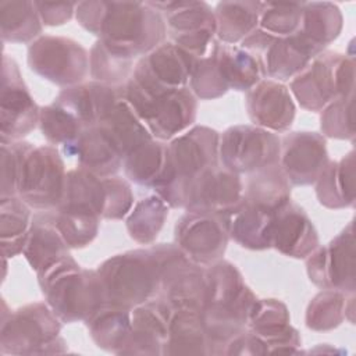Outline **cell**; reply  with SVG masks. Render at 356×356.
Wrapping results in <instances>:
<instances>
[{
	"label": "cell",
	"mask_w": 356,
	"mask_h": 356,
	"mask_svg": "<svg viewBox=\"0 0 356 356\" xmlns=\"http://www.w3.org/2000/svg\"><path fill=\"white\" fill-rule=\"evenodd\" d=\"M39 115L40 107L29 93L17 61L4 53L0 86L1 143L22 140L39 125Z\"/></svg>",
	"instance_id": "cell-14"
},
{
	"label": "cell",
	"mask_w": 356,
	"mask_h": 356,
	"mask_svg": "<svg viewBox=\"0 0 356 356\" xmlns=\"http://www.w3.org/2000/svg\"><path fill=\"white\" fill-rule=\"evenodd\" d=\"M303 3H271L261 1L259 29L280 39L295 35L302 22Z\"/></svg>",
	"instance_id": "cell-46"
},
{
	"label": "cell",
	"mask_w": 356,
	"mask_h": 356,
	"mask_svg": "<svg viewBox=\"0 0 356 356\" xmlns=\"http://www.w3.org/2000/svg\"><path fill=\"white\" fill-rule=\"evenodd\" d=\"M106 202L103 220H122L134 206V192L128 179L121 177H104Z\"/></svg>",
	"instance_id": "cell-49"
},
{
	"label": "cell",
	"mask_w": 356,
	"mask_h": 356,
	"mask_svg": "<svg viewBox=\"0 0 356 356\" xmlns=\"http://www.w3.org/2000/svg\"><path fill=\"white\" fill-rule=\"evenodd\" d=\"M348 296L337 289H321L306 307L305 324L309 330L324 332L339 327L345 320Z\"/></svg>",
	"instance_id": "cell-45"
},
{
	"label": "cell",
	"mask_w": 356,
	"mask_h": 356,
	"mask_svg": "<svg viewBox=\"0 0 356 356\" xmlns=\"http://www.w3.org/2000/svg\"><path fill=\"white\" fill-rule=\"evenodd\" d=\"M164 18L170 42L196 58L204 57L217 35L214 10L206 1H149Z\"/></svg>",
	"instance_id": "cell-13"
},
{
	"label": "cell",
	"mask_w": 356,
	"mask_h": 356,
	"mask_svg": "<svg viewBox=\"0 0 356 356\" xmlns=\"http://www.w3.org/2000/svg\"><path fill=\"white\" fill-rule=\"evenodd\" d=\"M22 256L35 273L58 259L70 256V248L54 224L51 210L33 213Z\"/></svg>",
	"instance_id": "cell-27"
},
{
	"label": "cell",
	"mask_w": 356,
	"mask_h": 356,
	"mask_svg": "<svg viewBox=\"0 0 356 356\" xmlns=\"http://www.w3.org/2000/svg\"><path fill=\"white\" fill-rule=\"evenodd\" d=\"M316 196L321 206L339 210L355 204V152L349 150L342 159L330 161L314 182Z\"/></svg>",
	"instance_id": "cell-30"
},
{
	"label": "cell",
	"mask_w": 356,
	"mask_h": 356,
	"mask_svg": "<svg viewBox=\"0 0 356 356\" xmlns=\"http://www.w3.org/2000/svg\"><path fill=\"white\" fill-rule=\"evenodd\" d=\"M1 164V184L0 197L17 196V178H18V153L14 142L1 143L0 153Z\"/></svg>",
	"instance_id": "cell-50"
},
{
	"label": "cell",
	"mask_w": 356,
	"mask_h": 356,
	"mask_svg": "<svg viewBox=\"0 0 356 356\" xmlns=\"http://www.w3.org/2000/svg\"><path fill=\"white\" fill-rule=\"evenodd\" d=\"M343 18L339 7L330 1L303 3L302 22L298 33L318 53L327 50L341 33Z\"/></svg>",
	"instance_id": "cell-32"
},
{
	"label": "cell",
	"mask_w": 356,
	"mask_h": 356,
	"mask_svg": "<svg viewBox=\"0 0 356 356\" xmlns=\"http://www.w3.org/2000/svg\"><path fill=\"white\" fill-rule=\"evenodd\" d=\"M281 138L253 124L234 125L220 135V164L238 175H249L280 160Z\"/></svg>",
	"instance_id": "cell-12"
},
{
	"label": "cell",
	"mask_w": 356,
	"mask_h": 356,
	"mask_svg": "<svg viewBox=\"0 0 356 356\" xmlns=\"http://www.w3.org/2000/svg\"><path fill=\"white\" fill-rule=\"evenodd\" d=\"M320 53L298 32L288 38L275 39L260 56L266 76L285 82L296 76Z\"/></svg>",
	"instance_id": "cell-28"
},
{
	"label": "cell",
	"mask_w": 356,
	"mask_h": 356,
	"mask_svg": "<svg viewBox=\"0 0 356 356\" xmlns=\"http://www.w3.org/2000/svg\"><path fill=\"white\" fill-rule=\"evenodd\" d=\"M320 128L324 138L353 142V95L338 97L327 104L320 111Z\"/></svg>",
	"instance_id": "cell-47"
},
{
	"label": "cell",
	"mask_w": 356,
	"mask_h": 356,
	"mask_svg": "<svg viewBox=\"0 0 356 356\" xmlns=\"http://www.w3.org/2000/svg\"><path fill=\"white\" fill-rule=\"evenodd\" d=\"M248 330L266 343L267 353L300 352L302 338L291 325L289 310L280 299H256L249 313Z\"/></svg>",
	"instance_id": "cell-22"
},
{
	"label": "cell",
	"mask_w": 356,
	"mask_h": 356,
	"mask_svg": "<svg viewBox=\"0 0 356 356\" xmlns=\"http://www.w3.org/2000/svg\"><path fill=\"white\" fill-rule=\"evenodd\" d=\"M309 280L320 289L355 293V228L350 221L334 239L306 257Z\"/></svg>",
	"instance_id": "cell-15"
},
{
	"label": "cell",
	"mask_w": 356,
	"mask_h": 356,
	"mask_svg": "<svg viewBox=\"0 0 356 356\" xmlns=\"http://www.w3.org/2000/svg\"><path fill=\"white\" fill-rule=\"evenodd\" d=\"M75 18L110 49L134 60L150 53L167 36L161 13L149 1H79Z\"/></svg>",
	"instance_id": "cell-1"
},
{
	"label": "cell",
	"mask_w": 356,
	"mask_h": 356,
	"mask_svg": "<svg viewBox=\"0 0 356 356\" xmlns=\"http://www.w3.org/2000/svg\"><path fill=\"white\" fill-rule=\"evenodd\" d=\"M40 21L44 26H60L71 21L75 15L78 3H49V1H35Z\"/></svg>",
	"instance_id": "cell-51"
},
{
	"label": "cell",
	"mask_w": 356,
	"mask_h": 356,
	"mask_svg": "<svg viewBox=\"0 0 356 356\" xmlns=\"http://www.w3.org/2000/svg\"><path fill=\"white\" fill-rule=\"evenodd\" d=\"M122 99L147 127L152 136L163 142L188 131L197 115V99L189 86L150 95L129 78L122 85Z\"/></svg>",
	"instance_id": "cell-8"
},
{
	"label": "cell",
	"mask_w": 356,
	"mask_h": 356,
	"mask_svg": "<svg viewBox=\"0 0 356 356\" xmlns=\"http://www.w3.org/2000/svg\"><path fill=\"white\" fill-rule=\"evenodd\" d=\"M175 245L196 264L209 267L222 259L229 241L225 216L186 211L174 227Z\"/></svg>",
	"instance_id": "cell-16"
},
{
	"label": "cell",
	"mask_w": 356,
	"mask_h": 356,
	"mask_svg": "<svg viewBox=\"0 0 356 356\" xmlns=\"http://www.w3.org/2000/svg\"><path fill=\"white\" fill-rule=\"evenodd\" d=\"M291 186L277 163L246 175L243 200L271 213H277L291 202Z\"/></svg>",
	"instance_id": "cell-33"
},
{
	"label": "cell",
	"mask_w": 356,
	"mask_h": 356,
	"mask_svg": "<svg viewBox=\"0 0 356 356\" xmlns=\"http://www.w3.org/2000/svg\"><path fill=\"white\" fill-rule=\"evenodd\" d=\"M355 58L324 50L289 82V92L299 106L318 113L332 100L353 95Z\"/></svg>",
	"instance_id": "cell-9"
},
{
	"label": "cell",
	"mask_w": 356,
	"mask_h": 356,
	"mask_svg": "<svg viewBox=\"0 0 356 356\" xmlns=\"http://www.w3.org/2000/svg\"><path fill=\"white\" fill-rule=\"evenodd\" d=\"M274 214L242 199L241 204L227 217L229 238L249 250L271 249Z\"/></svg>",
	"instance_id": "cell-29"
},
{
	"label": "cell",
	"mask_w": 356,
	"mask_h": 356,
	"mask_svg": "<svg viewBox=\"0 0 356 356\" xmlns=\"http://www.w3.org/2000/svg\"><path fill=\"white\" fill-rule=\"evenodd\" d=\"M172 312L159 296L131 309V331L118 355H163Z\"/></svg>",
	"instance_id": "cell-21"
},
{
	"label": "cell",
	"mask_w": 356,
	"mask_h": 356,
	"mask_svg": "<svg viewBox=\"0 0 356 356\" xmlns=\"http://www.w3.org/2000/svg\"><path fill=\"white\" fill-rule=\"evenodd\" d=\"M197 60L172 42L164 40L136 61L132 76L160 89L184 88L188 86Z\"/></svg>",
	"instance_id": "cell-20"
},
{
	"label": "cell",
	"mask_w": 356,
	"mask_h": 356,
	"mask_svg": "<svg viewBox=\"0 0 356 356\" xmlns=\"http://www.w3.org/2000/svg\"><path fill=\"white\" fill-rule=\"evenodd\" d=\"M106 202L104 177H97L83 168L67 171L64 195L58 206L75 207L103 216ZM57 206V207H58Z\"/></svg>",
	"instance_id": "cell-40"
},
{
	"label": "cell",
	"mask_w": 356,
	"mask_h": 356,
	"mask_svg": "<svg viewBox=\"0 0 356 356\" xmlns=\"http://www.w3.org/2000/svg\"><path fill=\"white\" fill-rule=\"evenodd\" d=\"M160 268V293L172 310L202 313L206 305V268L193 263L174 243L150 245Z\"/></svg>",
	"instance_id": "cell-10"
},
{
	"label": "cell",
	"mask_w": 356,
	"mask_h": 356,
	"mask_svg": "<svg viewBox=\"0 0 356 356\" xmlns=\"http://www.w3.org/2000/svg\"><path fill=\"white\" fill-rule=\"evenodd\" d=\"M136 61L110 49L97 39L89 51V74L92 81L122 86L131 78Z\"/></svg>",
	"instance_id": "cell-42"
},
{
	"label": "cell",
	"mask_w": 356,
	"mask_h": 356,
	"mask_svg": "<svg viewBox=\"0 0 356 356\" xmlns=\"http://www.w3.org/2000/svg\"><path fill=\"white\" fill-rule=\"evenodd\" d=\"M32 209L18 196L0 197V245L3 257L22 253L32 224Z\"/></svg>",
	"instance_id": "cell-39"
},
{
	"label": "cell",
	"mask_w": 356,
	"mask_h": 356,
	"mask_svg": "<svg viewBox=\"0 0 356 356\" xmlns=\"http://www.w3.org/2000/svg\"><path fill=\"white\" fill-rule=\"evenodd\" d=\"M188 86L196 99L200 100H214L229 90L220 75L216 58L210 50L196 61Z\"/></svg>",
	"instance_id": "cell-48"
},
{
	"label": "cell",
	"mask_w": 356,
	"mask_h": 356,
	"mask_svg": "<svg viewBox=\"0 0 356 356\" xmlns=\"http://www.w3.org/2000/svg\"><path fill=\"white\" fill-rule=\"evenodd\" d=\"M125 159L134 149L153 139L147 127L121 97L99 124Z\"/></svg>",
	"instance_id": "cell-35"
},
{
	"label": "cell",
	"mask_w": 356,
	"mask_h": 356,
	"mask_svg": "<svg viewBox=\"0 0 356 356\" xmlns=\"http://www.w3.org/2000/svg\"><path fill=\"white\" fill-rule=\"evenodd\" d=\"M122 97V86H111L97 81L63 88L54 103L72 113L85 128L96 127Z\"/></svg>",
	"instance_id": "cell-24"
},
{
	"label": "cell",
	"mask_w": 356,
	"mask_h": 356,
	"mask_svg": "<svg viewBox=\"0 0 356 356\" xmlns=\"http://www.w3.org/2000/svg\"><path fill=\"white\" fill-rule=\"evenodd\" d=\"M64 153L67 156H75L79 168L97 177H113L122 168L124 157L99 125L86 128L78 140Z\"/></svg>",
	"instance_id": "cell-26"
},
{
	"label": "cell",
	"mask_w": 356,
	"mask_h": 356,
	"mask_svg": "<svg viewBox=\"0 0 356 356\" xmlns=\"http://www.w3.org/2000/svg\"><path fill=\"white\" fill-rule=\"evenodd\" d=\"M44 302L63 323L88 320L106 303L97 270L82 268L70 254L36 273Z\"/></svg>",
	"instance_id": "cell-3"
},
{
	"label": "cell",
	"mask_w": 356,
	"mask_h": 356,
	"mask_svg": "<svg viewBox=\"0 0 356 356\" xmlns=\"http://www.w3.org/2000/svg\"><path fill=\"white\" fill-rule=\"evenodd\" d=\"M163 355H213V343L202 313L174 310Z\"/></svg>",
	"instance_id": "cell-31"
},
{
	"label": "cell",
	"mask_w": 356,
	"mask_h": 356,
	"mask_svg": "<svg viewBox=\"0 0 356 356\" xmlns=\"http://www.w3.org/2000/svg\"><path fill=\"white\" fill-rule=\"evenodd\" d=\"M85 324L97 348L118 355L131 331V309L104 303Z\"/></svg>",
	"instance_id": "cell-34"
},
{
	"label": "cell",
	"mask_w": 356,
	"mask_h": 356,
	"mask_svg": "<svg viewBox=\"0 0 356 356\" xmlns=\"http://www.w3.org/2000/svg\"><path fill=\"white\" fill-rule=\"evenodd\" d=\"M330 161L327 140L318 132L295 131L281 138L278 165L292 186L314 185Z\"/></svg>",
	"instance_id": "cell-17"
},
{
	"label": "cell",
	"mask_w": 356,
	"mask_h": 356,
	"mask_svg": "<svg viewBox=\"0 0 356 356\" xmlns=\"http://www.w3.org/2000/svg\"><path fill=\"white\" fill-rule=\"evenodd\" d=\"M207 293L202 318L213 343V355H221L227 342L248 330V318L256 295L245 284L238 267L218 260L206 267Z\"/></svg>",
	"instance_id": "cell-2"
},
{
	"label": "cell",
	"mask_w": 356,
	"mask_h": 356,
	"mask_svg": "<svg viewBox=\"0 0 356 356\" xmlns=\"http://www.w3.org/2000/svg\"><path fill=\"white\" fill-rule=\"evenodd\" d=\"M261 1H220L214 8L216 39L225 44L241 43L259 26Z\"/></svg>",
	"instance_id": "cell-36"
},
{
	"label": "cell",
	"mask_w": 356,
	"mask_h": 356,
	"mask_svg": "<svg viewBox=\"0 0 356 356\" xmlns=\"http://www.w3.org/2000/svg\"><path fill=\"white\" fill-rule=\"evenodd\" d=\"M61 320L46 302L24 305L8 314L1 312V355H54L68 350L60 337Z\"/></svg>",
	"instance_id": "cell-7"
},
{
	"label": "cell",
	"mask_w": 356,
	"mask_h": 356,
	"mask_svg": "<svg viewBox=\"0 0 356 356\" xmlns=\"http://www.w3.org/2000/svg\"><path fill=\"white\" fill-rule=\"evenodd\" d=\"M31 71L63 88L82 83L89 74V51L65 36L42 35L28 46Z\"/></svg>",
	"instance_id": "cell-11"
},
{
	"label": "cell",
	"mask_w": 356,
	"mask_h": 356,
	"mask_svg": "<svg viewBox=\"0 0 356 356\" xmlns=\"http://www.w3.org/2000/svg\"><path fill=\"white\" fill-rule=\"evenodd\" d=\"M96 270L106 303L134 309L160 293V268L150 246L114 254Z\"/></svg>",
	"instance_id": "cell-5"
},
{
	"label": "cell",
	"mask_w": 356,
	"mask_h": 356,
	"mask_svg": "<svg viewBox=\"0 0 356 356\" xmlns=\"http://www.w3.org/2000/svg\"><path fill=\"white\" fill-rule=\"evenodd\" d=\"M40 21L35 1L1 0L0 33L3 43H32L42 36Z\"/></svg>",
	"instance_id": "cell-37"
},
{
	"label": "cell",
	"mask_w": 356,
	"mask_h": 356,
	"mask_svg": "<svg viewBox=\"0 0 356 356\" xmlns=\"http://www.w3.org/2000/svg\"><path fill=\"white\" fill-rule=\"evenodd\" d=\"M18 153L17 196L35 211L54 210L64 195L67 171L56 146L14 142Z\"/></svg>",
	"instance_id": "cell-6"
},
{
	"label": "cell",
	"mask_w": 356,
	"mask_h": 356,
	"mask_svg": "<svg viewBox=\"0 0 356 356\" xmlns=\"http://www.w3.org/2000/svg\"><path fill=\"white\" fill-rule=\"evenodd\" d=\"M168 210L170 206L156 193L138 200L125 220L129 238L139 245H153L164 227Z\"/></svg>",
	"instance_id": "cell-41"
},
{
	"label": "cell",
	"mask_w": 356,
	"mask_h": 356,
	"mask_svg": "<svg viewBox=\"0 0 356 356\" xmlns=\"http://www.w3.org/2000/svg\"><path fill=\"white\" fill-rule=\"evenodd\" d=\"M39 129L51 146H61L68 150L86 129L81 121L57 103L40 107Z\"/></svg>",
	"instance_id": "cell-44"
},
{
	"label": "cell",
	"mask_w": 356,
	"mask_h": 356,
	"mask_svg": "<svg viewBox=\"0 0 356 356\" xmlns=\"http://www.w3.org/2000/svg\"><path fill=\"white\" fill-rule=\"evenodd\" d=\"M51 211L54 224L70 249H82L97 236L102 220L97 214L64 206H58Z\"/></svg>",
	"instance_id": "cell-43"
},
{
	"label": "cell",
	"mask_w": 356,
	"mask_h": 356,
	"mask_svg": "<svg viewBox=\"0 0 356 356\" xmlns=\"http://www.w3.org/2000/svg\"><path fill=\"white\" fill-rule=\"evenodd\" d=\"M320 245L318 234L306 211L292 200L274 214L271 248L286 257L306 259Z\"/></svg>",
	"instance_id": "cell-23"
},
{
	"label": "cell",
	"mask_w": 356,
	"mask_h": 356,
	"mask_svg": "<svg viewBox=\"0 0 356 356\" xmlns=\"http://www.w3.org/2000/svg\"><path fill=\"white\" fill-rule=\"evenodd\" d=\"M245 107L253 125L274 134H285L293 124L296 106L289 88L264 78L246 92Z\"/></svg>",
	"instance_id": "cell-19"
},
{
	"label": "cell",
	"mask_w": 356,
	"mask_h": 356,
	"mask_svg": "<svg viewBox=\"0 0 356 356\" xmlns=\"http://www.w3.org/2000/svg\"><path fill=\"white\" fill-rule=\"evenodd\" d=\"M213 53L220 75L227 88L236 92H248L266 78L261 57L238 44H225L217 39L213 42Z\"/></svg>",
	"instance_id": "cell-25"
},
{
	"label": "cell",
	"mask_w": 356,
	"mask_h": 356,
	"mask_svg": "<svg viewBox=\"0 0 356 356\" xmlns=\"http://www.w3.org/2000/svg\"><path fill=\"white\" fill-rule=\"evenodd\" d=\"M243 199L241 175L220 163L202 171L189 185L184 209L221 216L231 214Z\"/></svg>",
	"instance_id": "cell-18"
},
{
	"label": "cell",
	"mask_w": 356,
	"mask_h": 356,
	"mask_svg": "<svg viewBox=\"0 0 356 356\" xmlns=\"http://www.w3.org/2000/svg\"><path fill=\"white\" fill-rule=\"evenodd\" d=\"M165 161L167 143L153 138L125 156L122 170L129 182L154 189L164 174Z\"/></svg>",
	"instance_id": "cell-38"
},
{
	"label": "cell",
	"mask_w": 356,
	"mask_h": 356,
	"mask_svg": "<svg viewBox=\"0 0 356 356\" xmlns=\"http://www.w3.org/2000/svg\"><path fill=\"white\" fill-rule=\"evenodd\" d=\"M220 134L204 125H193L167 143L165 170L153 189L170 209H184L191 182L206 168L218 164Z\"/></svg>",
	"instance_id": "cell-4"
}]
</instances>
